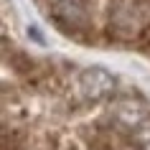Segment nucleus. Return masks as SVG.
Wrapping results in <instances>:
<instances>
[{
	"instance_id": "f257e3e1",
	"label": "nucleus",
	"mask_w": 150,
	"mask_h": 150,
	"mask_svg": "<svg viewBox=\"0 0 150 150\" xmlns=\"http://www.w3.org/2000/svg\"><path fill=\"white\" fill-rule=\"evenodd\" d=\"M79 92L89 102L107 99L115 92V76L102 66H89V69H84L79 74Z\"/></svg>"
},
{
	"instance_id": "f03ea898",
	"label": "nucleus",
	"mask_w": 150,
	"mask_h": 150,
	"mask_svg": "<svg viewBox=\"0 0 150 150\" xmlns=\"http://www.w3.org/2000/svg\"><path fill=\"white\" fill-rule=\"evenodd\" d=\"M115 115H117V120H122L125 125L137 127L142 120L148 117V110H145L140 102H135V99H122V102L115 107Z\"/></svg>"
},
{
	"instance_id": "7ed1b4c3",
	"label": "nucleus",
	"mask_w": 150,
	"mask_h": 150,
	"mask_svg": "<svg viewBox=\"0 0 150 150\" xmlns=\"http://www.w3.org/2000/svg\"><path fill=\"white\" fill-rule=\"evenodd\" d=\"M135 140H137L140 150H150V117H145L135 127Z\"/></svg>"
}]
</instances>
